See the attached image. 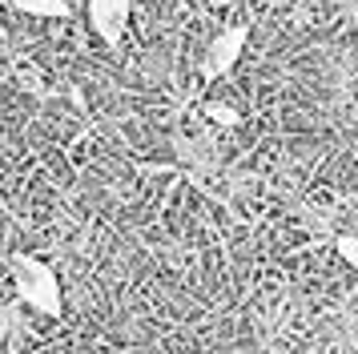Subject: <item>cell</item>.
Listing matches in <instances>:
<instances>
[{"instance_id":"cell-2","label":"cell","mask_w":358,"mask_h":354,"mask_svg":"<svg viewBox=\"0 0 358 354\" xmlns=\"http://www.w3.org/2000/svg\"><path fill=\"white\" fill-rule=\"evenodd\" d=\"M245 41H250V29H245V24H229V29H222L210 41L206 57H201V77H206V80H222L229 69L238 64Z\"/></svg>"},{"instance_id":"cell-3","label":"cell","mask_w":358,"mask_h":354,"mask_svg":"<svg viewBox=\"0 0 358 354\" xmlns=\"http://www.w3.org/2000/svg\"><path fill=\"white\" fill-rule=\"evenodd\" d=\"M133 20V0H89V24L105 45H121Z\"/></svg>"},{"instance_id":"cell-1","label":"cell","mask_w":358,"mask_h":354,"mask_svg":"<svg viewBox=\"0 0 358 354\" xmlns=\"http://www.w3.org/2000/svg\"><path fill=\"white\" fill-rule=\"evenodd\" d=\"M13 278H17V294L24 298V306H33L36 314H49V318L61 314V282H57V274L45 262L17 257L13 262Z\"/></svg>"},{"instance_id":"cell-5","label":"cell","mask_w":358,"mask_h":354,"mask_svg":"<svg viewBox=\"0 0 358 354\" xmlns=\"http://www.w3.org/2000/svg\"><path fill=\"white\" fill-rule=\"evenodd\" d=\"M206 117H213L217 125H238L242 121V113L234 105H226V101H206Z\"/></svg>"},{"instance_id":"cell-6","label":"cell","mask_w":358,"mask_h":354,"mask_svg":"<svg viewBox=\"0 0 358 354\" xmlns=\"http://www.w3.org/2000/svg\"><path fill=\"white\" fill-rule=\"evenodd\" d=\"M334 250H338V257H342V262H350V266L358 270V238H350V234H342V238L334 241Z\"/></svg>"},{"instance_id":"cell-4","label":"cell","mask_w":358,"mask_h":354,"mask_svg":"<svg viewBox=\"0 0 358 354\" xmlns=\"http://www.w3.org/2000/svg\"><path fill=\"white\" fill-rule=\"evenodd\" d=\"M8 4L24 16H36V20H69L73 16L69 0H8Z\"/></svg>"}]
</instances>
